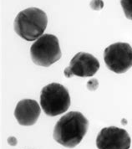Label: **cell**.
I'll use <instances>...</instances> for the list:
<instances>
[{
    "mask_svg": "<svg viewBox=\"0 0 132 149\" xmlns=\"http://www.w3.org/2000/svg\"><path fill=\"white\" fill-rule=\"evenodd\" d=\"M89 128V121L81 112L70 111L63 116L53 128V139L60 145L73 148L83 140Z\"/></svg>",
    "mask_w": 132,
    "mask_h": 149,
    "instance_id": "6da1fadb",
    "label": "cell"
},
{
    "mask_svg": "<svg viewBox=\"0 0 132 149\" xmlns=\"http://www.w3.org/2000/svg\"><path fill=\"white\" fill-rule=\"evenodd\" d=\"M48 18L44 11L38 8H28L16 16L13 29L16 34L27 41H34L40 38L46 29Z\"/></svg>",
    "mask_w": 132,
    "mask_h": 149,
    "instance_id": "7a4b0ae2",
    "label": "cell"
},
{
    "mask_svg": "<svg viewBox=\"0 0 132 149\" xmlns=\"http://www.w3.org/2000/svg\"><path fill=\"white\" fill-rule=\"evenodd\" d=\"M40 106L49 116L61 115L70 106V96L68 89L59 83H51L42 89Z\"/></svg>",
    "mask_w": 132,
    "mask_h": 149,
    "instance_id": "3957f363",
    "label": "cell"
},
{
    "mask_svg": "<svg viewBox=\"0 0 132 149\" xmlns=\"http://www.w3.org/2000/svg\"><path fill=\"white\" fill-rule=\"evenodd\" d=\"M33 62L40 66L49 67L62 56L58 38L50 34H43L30 47Z\"/></svg>",
    "mask_w": 132,
    "mask_h": 149,
    "instance_id": "277c9868",
    "label": "cell"
},
{
    "mask_svg": "<svg viewBox=\"0 0 132 149\" xmlns=\"http://www.w3.org/2000/svg\"><path fill=\"white\" fill-rule=\"evenodd\" d=\"M107 68L116 74H123L132 67V47L127 43H115L104 51Z\"/></svg>",
    "mask_w": 132,
    "mask_h": 149,
    "instance_id": "5b68a950",
    "label": "cell"
},
{
    "mask_svg": "<svg viewBox=\"0 0 132 149\" xmlns=\"http://www.w3.org/2000/svg\"><path fill=\"white\" fill-rule=\"evenodd\" d=\"M131 139L125 129L109 127L101 129L96 137L98 149H130Z\"/></svg>",
    "mask_w": 132,
    "mask_h": 149,
    "instance_id": "8992f818",
    "label": "cell"
},
{
    "mask_svg": "<svg viewBox=\"0 0 132 149\" xmlns=\"http://www.w3.org/2000/svg\"><path fill=\"white\" fill-rule=\"evenodd\" d=\"M69 68L73 75L91 77L99 70V62L91 54L79 52L70 61Z\"/></svg>",
    "mask_w": 132,
    "mask_h": 149,
    "instance_id": "52a82bcc",
    "label": "cell"
},
{
    "mask_svg": "<svg viewBox=\"0 0 132 149\" xmlns=\"http://www.w3.org/2000/svg\"><path fill=\"white\" fill-rule=\"evenodd\" d=\"M41 108L38 102L31 99L20 101L14 110V116L21 126H32L38 121Z\"/></svg>",
    "mask_w": 132,
    "mask_h": 149,
    "instance_id": "ba28073f",
    "label": "cell"
},
{
    "mask_svg": "<svg viewBox=\"0 0 132 149\" xmlns=\"http://www.w3.org/2000/svg\"><path fill=\"white\" fill-rule=\"evenodd\" d=\"M120 4L126 18L132 20V0H120Z\"/></svg>",
    "mask_w": 132,
    "mask_h": 149,
    "instance_id": "9c48e42d",
    "label": "cell"
},
{
    "mask_svg": "<svg viewBox=\"0 0 132 149\" xmlns=\"http://www.w3.org/2000/svg\"><path fill=\"white\" fill-rule=\"evenodd\" d=\"M90 6L93 10L99 11L104 8V2L102 0H92L90 3Z\"/></svg>",
    "mask_w": 132,
    "mask_h": 149,
    "instance_id": "30bf717a",
    "label": "cell"
},
{
    "mask_svg": "<svg viewBox=\"0 0 132 149\" xmlns=\"http://www.w3.org/2000/svg\"><path fill=\"white\" fill-rule=\"evenodd\" d=\"M99 86V82L97 79H91L90 81L87 82L86 84V87L89 91H96L97 88Z\"/></svg>",
    "mask_w": 132,
    "mask_h": 149,
    "instance_id": "8fae6325",
    "label": "cell"
},
{
    "mask_svg": "<svg viewBox=\"0 0 132 149\" xmlns=\"http://www.w3.org/2000/svg\"><path fill=\"white\" fill-rule=\"evenodd\" d=\"M8 143L10 145V146H16L17 143H18V140L16 139V137L14 136H9L8 138Z\"/></svg>",
    "mask_w": 132,
    "mask_h": 149,
    "instance_id": "7c38bea8",
    "label": "cell"
},
{
    "mask_svg": "<svg viewBox=\"0 0 132 149\" xmlns=\"http://www.w3.org/2000/svg\"><path fill=\"white\" fill-rule=\"evenodd\" d=\"M64 74H65V76L67 77V78H71V77L74 76L72 74V72L70 71V70H69V66H68L67 68H65V70H64Z\"/></svg>",
    "mask_w": 132,
    "mask_h": 149,
    "instance_id": "4fadbf2b",
    "label": "cell"
},
{
    "mask_svg": "<svg viewBox=\"0 0 132 149\" xmlns=\"http://www.w3.org/2000/svg\"><path fill=\"white\" fill-rule=\"evenodd\" d=\"M122 124H126V120H124V119H123V120H122Z\"/></svg>",
    "mask_w": 132,
    "mask_h": 149,
    "instance_id": "5bb4252c",
    "label": "cell"
}]
</instances>
